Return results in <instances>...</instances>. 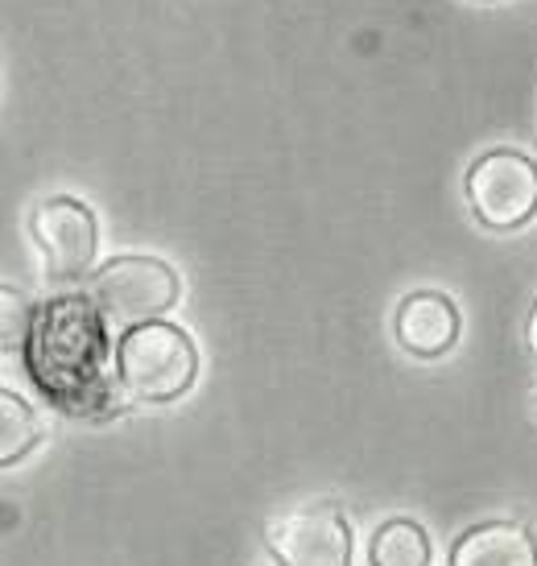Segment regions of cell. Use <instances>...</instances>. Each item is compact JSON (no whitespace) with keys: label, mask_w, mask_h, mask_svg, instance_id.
<instances>
[{"label":"cell","mask_w":537,"mask_h":566,"mask_svg":"<svg viewBox=\"0 0 537 566\" xmlns=\"http://www.w3.org/2000/svg\"><path fill=\"white\" fill-rule=\"evenodd\" d=\"M30 373L59 409L80 418H108V335L92 298L71 294L38 311Z\"/></svg>","instance_id":"obj_1"},{"label":"cell","mask_w":537,"mask_h":566,"mask_svg":"<svg viewBox=\"0 0 537 566\" xmlns=\"http://www.w3.org/2000/svg\"><path fill=\"white\" fill-rule=\"evenodd\" d=\"M116 377L128 397L166 406V401L190 394V385L199 377V347L182 327L154 318V323L125 331L120 356H116Z\"/></svg>","instance_id":"obj_2"},{"label":"cell","mask_w":537,"mask_h":566,"mask_svg":"<svg viewBox=\"0 0 537 566\" xmlns=\"http://www.w3.org/2000/svg\"><path fill=\"white\" fill-rule=\"evenodd\" d=\"M178 294H182L178 273L158 256H112L92 285V302L104 323L125 331L170 315Z\"/></svg>","instance_id":"obj_3"},{"label":"cell","mask_w":537,"mask_h":566,"mask_svg":"<svg viewBox=\"0 0 537 566\" xmlns=\"http://www.w3.org/2000/svg\"><path fill=\"white\" fill-rule=\"evenodd\" d=\"M472 216L492 232H517L537 216V161L522 149H492L463 178Z\"/></svg>","instance_id":"obj_4"},{"label":"cell","mask_w":537,"mask_h":566,"mask_svg":"<svg viewBox=\"0 0 537 566\" xmlns=\"http://www.w3.org/2000/svg\"><path fill=\"white\" fill-rule=\"evenodd\" d=\"M30 237L46 261L50 282H80L92 273L99 252V223L83 199L54 195L38 203L30 216Z\"/></svg>","instance_id":"obj_5"},{"label":"cell","mask_w":537,"mask_h":566,"mask_svg":"<svg viewBox=\"0 0 537 566\" xmlns=\"http://www.w3.org/2000/svg\"><path fill=\"white\" fill-rule=\"evenodd\" d=\"M265 546L282 566H351V530L335 504H310L265 525Z\"/></svg>","instance_id":"obj_6"},{"label":"cell","mask_w":537,"mask_h":566,"mask_svg":"<svg viewBox=\"0 0 537 566\" xmlns=\"http://www.w3.org/2000/svg\"><path fill=\"white\" fill-rule=\"evenodd\" d=\"M459 331H463L459 306L446 294H439V290H418V294L401 298V306H397V344L406 347L410 356H418V360L446 356L459 344Z\"/></svg>","instance_id":"obj_7"},{"label":"cell","mask_w":537,"mask_h":566,"mask_svg":"<svg viewBox=\"0 0 537 566\" xmlns=\"http://www.w3.org/2000/svg\"><path fill=\"white\" fill-rule=\"evenodd\" d=\"M451 566H537V537L522 521H484L455 542Z\"/></svg>","instance_id":"obj_8"},{"label":"cell","mask_w":537,"mask_h":566,"mask_svg":"<svg viewBox=\"0 0 537 566\" xmlns=\"http://www.w3.org/2000/svg\"><path fill=\"white\" fill-rule=\"evenodd\" d=\"M368 566H430V537L413 517H389L372 534Z\"/></svg>","instance_id":"obj_9"},{"label":"cell","mask_w":537,"mask_h":566,"mask_svg":"<svg viewBox=\"0 0 537 566\" xmlns=\"http://www.w3.org/2000/svg\"><path fill=\"white\" fill-rule=\"evenodd\" d=\"M42 442V422L25 397L0 389V468H13Z\"/></svg>","instance_id":"obj_10"},{"label":"cell","mask_w":537,"mask_h":566,"mask_svg":"<svg viewBox=\"0 0 537 566\" xmlns=\"http://www.w3.org/2000/svg\"><path fill=\"white\" fill-rule=\"evenodd\" d=\"M38 323V306H33L21 290L13 285H0V352H25Z\"/></svg>","instance_id":"obj_11"},{"label":"cell","mask_w":537,"mask_h":566,"mask_svg":"<svg viewBox=\"0 0 537 566\" xmlns=\"http://www.w3.org/2000/svg\"><path fill=\"white\" fill-rule=\"evenodd\" d=\"M529 344H534V352H537V306H534V318H529Z\"/></svg>","instance_id":"obj_12"},{"label":"cell","mask_w":537,"mask_h":566,"mask_svg":"<svg viewBox=\"0 0 537 566\" xmlns=\"http://www.w3.org/2000/svg\"><path fill=\"white\" fill-rule=\"evenodd\" d=\"M273 566H282V563H273Z\"/></svg>","instance_id":"obj_13"}]
</instances>
